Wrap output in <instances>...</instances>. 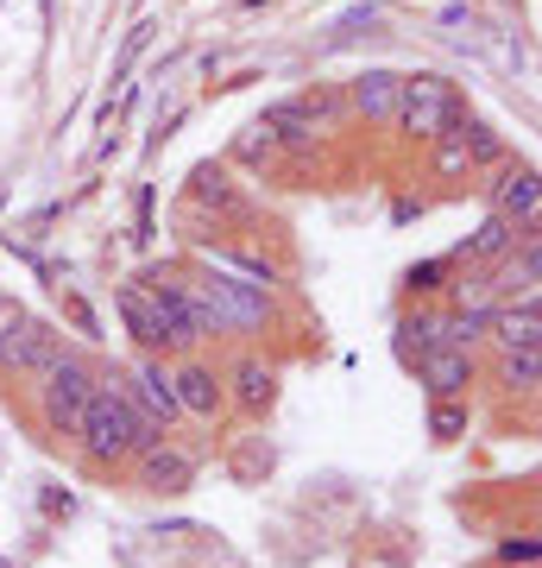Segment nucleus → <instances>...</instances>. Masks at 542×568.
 I'll use <instances>...</instances> for the list:
<instances>
[{
    "mask_svg": "<svg viewBox=\"0 0 542 568\" xmlns=\"http://www.w3.org/2000/svg\"><path fill=\"white\" fill-rule=\"evenodd\" d=\"M222 386H227V405L241 410V417H272V405H278V366L259 361V354H241V361L222 373Z\"/></svg>",
    "mask_w": 542,
    "mask_h": 568,
    "instance_id": "1a4fd4ad",
    "label": "nucleus"
},
{
    "mask_svg": "<svg viewBox=\"0 0 542 568\" xmlns=\"http://www.w3.org/2000/svg\"><path fill=\"white\" fill-rule=\"evenodd\" d=\"M417 379H422L429 398H467V386H473L480 373H473V354H467V347H429L417 361Z\"/></svg>",
    "mask_w": 542,
    "mask_h": 568,
    "instance_id": "9b49d317",
    "label": "nucleus"
},
{
    "mask_svg": "<svg viewBox=\"0 0 542 568\" xmlns=\"http://www.w3.org/2000/svg\"><path fill=\"white\" fill-rule=\"evenodd\" d=\"M63 316H70V323H76V335H82V342H101V323H95V310L82 304L76 291H70V297H63Z\"/></svg>",
    "mask_w": 542,
    "mask_h": 568,
    "instance_id": "a878e982",
    "label": "nucleus"
},
{
    "mask_svg": "<svg viewBox=\"0 0 542 568\" xmlns=\"http://www.w3.org/2000/svg\"><path fill=\"white\" fill-rule=\"evenodd\" d=\"M429 347H442V316H436V310H410L398 323V361L417 366Z\"/></svg>",
    "mask_w": 542,
    "mask_h": 568,
    "instance_id": "a211bd4d",
    "label": "nucleus"
},
{
    "mask_svg": "<svg viewBox=\"0 0 542 568\" xmlns=\"http://www.w3.org/2000/svg\"><path fill=\"white\" fill-rule=\"evenodd\" d=\"M518 241H523V227H518V222H504V215H492V209H485V222L473 227V234H467L461 246H454V260H461V265H499Z\"/></svg>",
    "mask_w": 542,
    "mask_h": 568,
    "instance_id": "2eb2a0df",
    "label": "nucleus"
},
{
    "mask_svg": "<svg viewBox=\"0 0 542 568\" xmlns=\"http://www.w3.org/2000/svg\"><path fill=\"white\" fill-rule=\"evenodd\" d=\"M114 304H121L126 335L140 342V354H158V316H152V297H145V284H114Z\"/></svg>",
    "mask_w": 542,
    "mask_h": 568,
    "instance_id": "f3484780",
    "label": "nucleus"
},
{
    "mask_svg": "<svg viewBox=\"0 0 542 568\" xmlns=\"http://www.w3.org/2000/svg\"><path fill=\"white\" fill-rule=\"evenodd\" d=\"M259 126H265L278 145H290V152H309V145L321 140V126L303 114V102H272V108L259 114Z\"/></svg>",
    "mask_w": 542,
    "mask_h": 568,
    "instance_id": "dca6fc26",
    "label": "nucleus"
},
{
    "mask_svg": "<svg viewBox=\"0 0 542 568\" xmlns=\"http://www.w3.org/2000/svg\"><path fill=\"white\" fill-rule=\"evenodd\" d=\"M196 291H202V304L215 310V323H222L227 335H265V328H272V291H265V284L208 265V272H196Z\"/></svg>",
    "mask_w": 542,
    "mask_h": 568,
    "instance_id": "20e7f679",
    "label": "nucleus"
},
{
    "mask_svg": "<svg viewBox=\"0 0 542 568\" xmlns=\"http://www.w3.org/2000/svg\"><path fill=\"white\" fill-rule=\"evenodd\" d=\"M126 379V398L152 417V424L171 436V429L183 424V410H177V392H171V361H158V354H140V366L133 373H121Z\"/></svg>",
    "mask_w": 542,
    "mask_h": 568,
    "instance_id": "6e6552de",
    "label": "nucleus"
},
{
    "mask_svg": "<svg viewBox=\"0 0 542 568\" xmlns=\"http://www.w3.org/2000/svg\"><path fill=\"white\" fill-rule=\"evenodd\" d=\"M171 392H177V410H183V417H196V424H215V417L227 410L222 373H215L208 361H196V354L171 366Z\"/></svg>",
    "mask_w": 542,
    "mask_h": 568,
    "instance_id": "9d476101",
    "label": "nucleus"
},
{
    "mask_svg": "<svg viewBox=\"0 0 542 568\" xmlns=\"http://www.w3.org/2000/svg\"><path fill=\"white\" fill-rule=\"evenodd\" d=\"M499 386L504 392H536L542 386V354H504L499 361Z\"/></svg>",
    "mask_w": 542,
    "mask_h": 568,
    "instance_id": "4be33fe9",
    "label": "nucleus"
},
{
    "mask_svg": "<svg viewBox=\"0 0 542 568\" xmlns=\"http://www.w3.org/2000/svg\"><path fill=\"white\" fill-rule=\"evenodd\" d=\"M485 342H499L504 354H536V347H542V310H536V297H518V304L492 310Z\"/></svg>",
    "mask_w": 542,
    "mask_h": 568,
    "instance_id": "ddd939ff",
    "label": "nucleus"
},
{
    "mask_svg": "<svg viewBox=\"0 0 542 568\" xmlns=\"http://www.w3.org/2000/svg\"><path fill=\"white\" fill-rule=\"evenodd\" d=\"M44 511H63V518H70V511H76V499H70V493H44Z\"/></svg>",
    "mask_w": 542,
    "mask_h": 568,
    "instance_id": "cd10ccee",
    "label": "nucleus"
},
{
    "mask_svg": "<svg viewBox=\"0 0 542 568\" xmlns=\"http://www.w3.org/2000/svg\"><path fill=\"white\" fill-rule=\"evenodd\" d=\"M448 272H454V260H429V265H410V272H403V291H410V297H436V291H448Z\"/></svg>",
    "mask_w": 542,
    "mask_h": 568,
    "instance_id": "5701e85b",
    "label": "nucleus"
},
{
    "mask_svg": "<svg viewBox=\"0 0 542 568\" xmlns=\"http://www.w3.org/2000/svg\"><path fill=\"white\" fill-rule=\"evenodd\" d=\"M278 152H284V145L272 140L265 126H246V133H241V145H234V159H241V164H272Z\"/></svg>",
    "mask_w": 542,
    "mask_h": 568,
    "instance_id": "393cba45",
    "label": "nucleus"
},
{
    "mask_svg": "<svg viewBox=\"0 0 542 568\" xmlns=\"http://www.w3.org/2000/svg\"><path fill=\"white\" fill-rule=\"evenodd\" d=\"M461 121H473L467 114V95H461V82H448L436 77V70H417V77H403L398 89V114H391V126H398L403 140H442V133H454Z\"/></svg>",
    "mask_w": 542,
    "mask_h": 568,
    "instance_id": "f03ea898",
    "label": "nucleus"
},
{
    "mask_svg": "<svg viewBox=\"0 0 542 568\" xmlns=\"http://www.w3.org/2000/svg\"><path fill=\"white\" fill-rule=\"evenodd\" d=\"M485 209L492 215H504V222H518V227H542L536 222V209H542V183H536V164H523V159H504L499 171H485Z\"/></svg>",
    "mask_w": 542,
    "mask_h": 568,
    "instance_id": "0eeeda50",
    "label": "nucleus"
},
{
    "mask_svg": "<svg viewBox=\"0 0 542 568\" xmlns=\"http://www.w3.org/2000/svg\"><path fill=\"white\" fill-rule=\"evenodd\" d=\"M461 140H467V171H473V178H485V171H499V164L511 159L504 133H499V126H485V121H467Z\"/></svg>",
    "mask_w": 542,
    "mask_h": 568,
    "instance_id": "6ab92c4d",
    "label": "nucleus"
},
{
    "mask_svg": "<svg viewBox=\"0 0 542 568\" xmlns=\"http://www.w3.org/2000/svg\"><path fill=\"white\" fill-rule=\"evenodd\" d=\"M499 562H536V544H530V537H523V544H504Z\"/></svg>",
    "mask_w": 542,
    "mask_h": 568,
    "instance_id": "bb28decb",
    "label": "nucleus"
},
{
    "mask_svg": "<svg viewBox=\"0 0 542 568\" xmlns=\"http://www.w3.org/2000/svg\"><path fill=\"white\" fill-rule=\"evenodd\" d=\"M467 429H473V410L467 398H429V443H461Z\"/></svg>",
    "mask_w": 542,
    "mask_h": 568,
    "instance_id": "412c9836",
    "label": "nucleus"
},
{
    "mask_svg": "<svg viewBox=\"0 0 542 568\" xmlns=\"http://www.w3.org/2000/svg\"><path fill=\"white\" fill-rule=\"evenodd\" d=\"M190 203L215 209V215H234V222L246 215V196H241V183H234L227 164H196V171H190Z\"/></svg>",
    "mask_w": 542,
    "mask_h": 568,
    "instance_id": "4468645a",
    "label": "nucleus"
},
{
    "mask_svg": "<svg viewBox=\"0 0 542 568\" xmlns=\"http://www.w3.org/2000/svg\"><path fill=\"white\" fill-rule=\"evenodd\" d=\"M7 316H13V304H0V328H7Z\"/></svg>",
    "mask_w": 542,
    "mask_h": 568,
    "instance_id": "c85d7f7f",
    "label": "nucleus"
},
{
    "mask_svg": "<svg viewBox=\"0 0 542 568\" xmlns=\"http://www.w3.org/2000/svg\"><path fill=\"white\" fill-rule=\"evenodd\" d=\"M126 474H133V487H140V493L177 499V493H190V487H196L202 455H196L190 443H177V436H158L152 448H140V455L126 462Z\"/></svg>",
    "mask_w": 542,
    "mask_h": 568,
    "instance_id": "39448f33",
    "label": "nucleus"
},
{
    "mask_svg": "<svg viewBox=\"0 0 542 568\" xmlns=\"http://www.w3.org/2000/svg\"><path fill=\"white\" fill-rule=\"evenodd\" d=\"M164 429L145 417L133 398H126V379L121 373H101L95 379V398H89V417H82L76 429V448H82V462L101 467V474H114V467H126L140 448H152Z\"/></svg>",
    "mask_w": 542,
    "mask_h": 568,
    "instance_id": "f257e3e1",
    "label": "nucleus"
},
{
    "mask_svg": "<svg viewBox=\"0 0 542 568\" xmlns=\"http://www.w3.org/2000/svg\"><path fill=\"white\" fill-rule=\"evenodd\" d=\"M461 126H467V121H461ZM461 126H454V133H442V140H429V145H436V171H442V178H473V171H467Z\"/></svg>",
    "mask_w": 542,
    "mask_h": 568,
    "instance_id": "b1692460",
    "label": "nucleus"
},
{
    "mask_svg": "<svg viewBox=\"0 0 542 568\" xmlns=\"http://www.w3.org/2000/svg\"><path fill=\"white\" fill-rule=\"evenodd\" d=\"M492 310H499V304L448 310V316H442V347H467V354H473V347L485 342V328H492Z\"/></svg>",
    "mask_w": 542,
    "mask_h": 568,
    "instance_id": "aec40b11",
    "label": "nucleus"
},
{
    "mask_svg": "<svg viewBox=\"0 0 542 568\" xmlns=\"http://www.w3.org/2000/svg\"><path fill=\"white\" fill-rule=\"evenodd\" d=\"M398 89H403L398 70H360V77H354V82L341 89V95H347V114L391 126V114H398Z\"/></svg>",
    "mask_w": 542,
    "mask_h": 568,
    "instance_id": "f8f14e48",
    "label": "nucleus"
},
{
    "mask_svg": "<svg viewBox=\"0 0 542 568\" xmlns=\"http://www.w3.org/2000/svg\"><path fill=\"white\" fill-rule=\"evenodd\" d=\"M95 379H101V373L82 361V354H70V347L44 366V373H39V424H44V436L76 443L82 417H89V398H95Z\"/></svg>",
    "mask_w": 542,
    "mask_h": 568,
    "instance_id": "7ed1b4c3",
    "label": "nucleus"
},
{
    "mask_svg": "<svg viewBox=\"0 0 542 568\" xmlns=\"http://www.w3.org/2000/svg\"><path fill=\"white\" fill-rule=\"evenodd\" d=\"M63 354V335L51 323H39V316H25V310H13L7 316V328H0V373H20V379H39L44 366Z\"/></svg>",
    "mask_w": 542,
    "mask_h": 568,
    "instance_id": "423d86ee",
    "label": "nucleus"
}]
</instances>
